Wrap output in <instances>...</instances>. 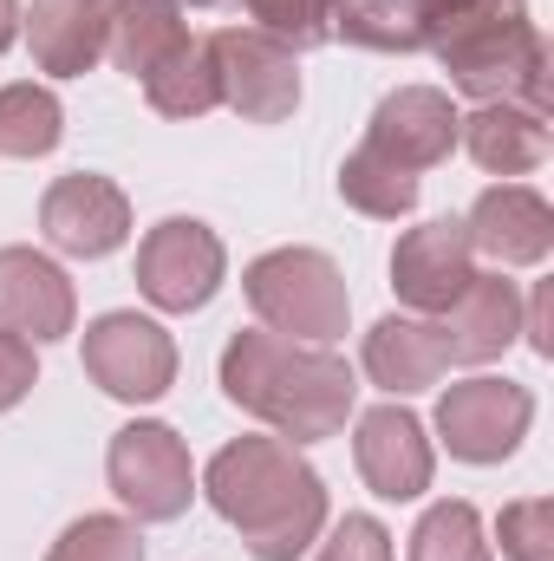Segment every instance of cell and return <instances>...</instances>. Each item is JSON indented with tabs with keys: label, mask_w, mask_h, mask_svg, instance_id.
<instances>
[{
	"label": "cell",
	"mask_w": 554,
	"mask_h": 561,
	"mask_svg": "<svg viewBox=\"0 0 554 561\" xmlns=\"http://www.w3.org/2000/svg\"><path fill=\"white\" fill-rule=\"evenodd\" d=\"M313 561H392V536H385V523H372V516H346Z\"/></svg>",
	"instance_id": "f1b7e54d"
},
{
	"label": "cell",
	"mask_w": 554,
	"mask_h": 561,
	"mask_svg": "<svg viewBox=\"0 0 554 561\" xmlns=\"http://www.w3.org/2000/svg\"><path fill=\"white\" fill-rule=\"evenodd\" d=\"M105 7H112V0H105Z\"/></svg>",
	"instance_id": "836d02e7"
},
{
	"label": "cell",
	"mask_w": 554,
	"mask_h": 561,
	"mask_svg": "<svg viewBox=\"0 0 554 561\" xmlns=\"http://www.w3.org/2000/svg\"><path fill=\"white\" fill-rule=\"evenodd\" d=\"M437 333L450 346V366L503 359L522 340V294H516V280H503V268L496 275H470V287L443 307Z\"/></svg>",
	"instance_id": "2e32d148"
},
{
	"label": "cell",
	"mask_w": 554,
	"mask_h": 561,
	"mask_svg": "<svg viewBox=\"0 0 554 561\" xmlns=\"http://www.w3.org/2000/svg\"><path fill=\"white\" fill-rule=\"evenodd\" d=\"M46 561H143V536L125 516H79Z\"/></svg>",
	"instance_id": "4316f807"
},
{
	"label": "cell",
	"mask_w": 554,
	"mask_h": 561,
	"mask_svg": "<svg viewBox=\"0 0 554 561\" xmlns=\"http://www.w3.org/2000/svg\"><path fill=\"white\" fill-rule=\"evenodd\" d=\"M176 7H222V0H176Z\"/></svg>",
	"instance_id": "d6a6232c"
},
{
	"label": "cell",
	"mask_w": 554,
	"mask_h": 561,
	"mask_svg": "<svg viewBox=\"0 0 554 561\" xmlns=\"http://www.w3.org/2000/svg\"><path fill=\"white\" fill-rule=\"evenodd\" d=\"M549 307H554V280H542V287H535V300H529V313H522V340H529V346H535L542 359H549V353H554V333H549Z\"/></svg>",
	"instance_id": "4dcf8cb0"
},
{
	"label": "cell",
	"mask_w": 554,
	"mask_h": 561,
	"mask_svg": "<svg viewBox=\"0 0 554 561\" xmlns=\"http://www.w3.org/2000/svg\"><path fill=\"white\" fill-rule=\"evenodd\" d=\"M333 13H339V0H249V20L268 39H280L287 53L326 46L333 39Z\"/></svg>",
	"instance_id": "484cf974"
},
{
	"label": "cell",
	"mask_w": 554,
	"mask_h": 561,
	"mask_svg": "<svg viewBox=\"0 0 554 561\" xmlns=\"http://www.w3.org/2000/svg\"><path fill=\"white\" fill-rule=\"evenodd\" d=\"M242 294H249V307H255V320L268 333L307 340V346H333L346 333V320H353L346 275L320 249H268L262 262H249Z\"/></svg>",
	"instance_id": "277c9868"
},
{
	"label": "cell",
	"mask_w": 554,
	"mask_h": 561,
	"mask_svg": "<svg viewBox=\"0 0 554 561\" xmlns=\"http://www.w3.org/2000/svg\"><path fill=\"white\" fill-rule=\"evenodd\" d=\"M39 72L53 79H79L105 59V33H112V7L105 0H33V13H20Z\"/></svg>",
	"instance_id": "e0dca14e"
},
{
	"label": "cell",
	"mask_w": 554,
	"mask_h": 561,
	"mask_svg": "<svg viewBox=\"0 0 554 561\" xmlns=\"http://www.w3.org/2000/svg\"><path fill=\"white\" fill-rule=\"evenodd\" d=\"M470 0H339L333 33H346L366 53H424Z\"/></svg>",
	"instance_id": "d6986e66"
},
{
	"label": "cell",
	"mask_w": 554,
	"mask_h": 561,
	"mask_svg": "<svg viewBox=\"0 0 554 561\" xmlns=\"http://www.w3.org/2000/svg\"><path fill=\"white\" fill-rule=\"evenodd\" d=\"M470 275H476V249H470V236H463L457 216L417 222V229L399 236V249H392V287H399V300L417 307V313H443L470 287Z\"/></svg>",
	"instance_id": "8fae6325"
},
{
	"label": "cell",
	"mask_w": 554,
	"mask_h": 561,
	"mask_svg": "<svg viewBox=\"0 0 554 561\" xmlns=\"http://www.w3.org/2000/svg\"><path fill=\"white\" fill-rule=\"evenodd\" d=\"M66 138V112L46 85H0V157H46Z\"/></svg>",
	"instance_id": "603a6c76"
},
{
	"label": "cell",
	"mask_w": 554,
	"mask_h": 561,
	"mask_svg": "<svg viewBox=\"0 0 554 561\" xmlns=\"http://www.w3.org/2000/svg\"><path fill=\"white\" fill-rule=\"evenodd\" d=\"M79 320V294L59 262H46L39 249H0V327L46 346L66 340Z\"/></svg>",
	"instance_id": "5bb4252c"
},
{
	"label": "cell",
	"mask_w": 554,
	"mask_h": 561,
	"mask_svg": "<svg viewBox=\"0 0 554 561\" xmlns=\"http://www.w3.org/2000/svg\"><path fill=\"white\" fill-rule=\"evenodd\" d=\"M366 373H372V386H385L392 399L430 392V386L450 373V346H443L437 320H417V313H385V320L366 333Z\"/></svg>",
	"instance_id": "ac0fdd59"
},
{
	"label": "cell",
	"mask_w": 554,
	"mask_h": 561,
	"mask_svg": "<svg viewBox=\"0 0 554 561\" xmlns=\"http://www.w3.org/2000/svg\"><path fill=\"white\" fill-rule=\"evenodd\" d=\"M222 392L275 437L320 444L353 419L359 379L333 346H307V340H280V333H235L222 346Z\"/></svg>",
	"instance_id": "7a4b0ae2"
},
{
	"label": "cell",
	"mask_w": 554,
	"mask_h": 561,
	"mask_svg": "<svg viewBox=\"0 0 554 561\" xmlns=\"http://www.w3.org/2000/svg\"><path fill=\"white\" fill-rule=\"evenodd\" d=\"M412 561H489L476 510L470 503H430L412 529Z\"/></svg>",
	"instance_id": "d4e9b609"
},
{
	"label": "cell",
	"mask_w": 554,
	"mask_h": 561,
	"mask_svg": "<svg viewBox=\"0 0 554 561\" xmlns=\"http://www.w3.org/2000/svg\"><path fill=\"white\" fill-rule=\"evenodd\" d=\"M20 39V0H0V53Z\"/></svg>",
	"instance_id": "1f68e13d"
},
{
	"label": "cell",
	"mask_w": 554,
	"mask_h": 561,
	"mask_svg": "<svg viewBox=\"0 0 554 561\" xmlns=\"http://www.w3.org/2000/svg\"><path fill=\"white\" fill-rule=\"evenodd\" d=\"M143 99L150 112L163 118H203L222 105V85H216V59H209V39H183L170 59H157L143 72Z\"/></svg>",
	"instance_id": "7402d4cb"
},
{
	"label": "cell",
	"mask_w": 554,
	"mask_h": 561,
	"mask_svg": "<svg viewBox=\"0 0 554 561\" xmlns=\"http://www.w3.org/2000/svg\"><path fill=\"white\" fill-rule=\"evenodd\" d=\"M366 150H379L385 163H399L412 176L430 170V163H443L457 150V105H450V92H437V85L385 92L372 125H366Z\"/></svg>",
	"instance_id": "7c38bea8"
},
{
	"label": "cell",
	"mask_w": 554,
	"mask_h": 561,
	"mask_svg": "<svg viewBox=\"0 0 554 561\" xmlns=\"http://www.w3.org/2000/svg\"><path fill=\"white\" fill-rule=\"evenodd\" d=\"M339 196L359 209V216H379V222H399V216H412L417 209V176L412 170H399V163H385L379 150H353L346 163H339Z\"/></svg>",
	"instance_id": "cb8c5ba5"
},
{
	"label": "cell",
	"mask_w": 554,
	"mask_h": 561,
	"mask_svg": "<svg viewBox=\"0 0 554 561\" xmlns=\"http://www.w3.org/2000/svg\"><path fill=\"white\" fill-rule=\"evenodd\" d=\"M437 66L450 85L476 105H522V112H554L549 92V39L529 20V0H470L443 33H437Z\"/></svg>",
	"instance_id": "3957f363"
},
{
	"label": "cell",
	"mask_w": 554,
	"mask_h": 561,
	"mask_svg": "<svg viewBox=\"0 0 554 561\" xmlns=\"http://www.w3.org/2000/svg\"><path fill=\"white\" fill-rule=\"evenodd\" d=\"M85 373L99 392L125 405H150L176 386V340L143 313H99L85 327Z\"/></svg>",
	"instance_id": "ba28073f"
},
{
	"label": "cell",
	"mask_w": 554,
	"mask_h": 561,
	"mask_svg": "<svg viewBox=\"0 0 554 561\" xmlns=\"http://www.w3.org/2000/svg\"><path fill=\"white\" fill-rule=\"evenodd\" d=\"M39 229L59 255L72 262H99L112 249H125L131 236V196L112 183V176H92V170H72L46 190L39 203Z\"/></svg>",
	"instance_id": "30bf717a"
},
{
	"label": "cell",
	"mask_w": 554,
	"mask_h": 561,
	"mask_svg": "<svg viewBox=\"0 0 554 561\" xmlns=\"http://www.w3.org/2000/svg\"><path fill=\"white\" fill-rule=\"evenodd\" d=\"M105 477L118 490V503L138 523H176L196 496V470H189V444L170 424H125L105 450Z\"/></svg>",
	"instance_id": "5b68a950"
},
{
	"label": "cell",
	"mask_w": 554,
	"mask_h": 561,
	"mask_svg": "<svg viewBox=\"0 0 554 561\" xmlns=\"http://www.w3.org/2000/svg\"><path fill=\"white\" fill-rule=\"evenodd\" d=\"M183 39H189V26H183V7H176V0H112L105 53L118 59V72L143 79V72H150L157 59H170Z\"/></svg>",
	"instance_id": "44dd1931"
},
{
	"label": "cell",
	"mask_w": 554,
	"mask_h": 561,
	"mask_svg": "<svg viewBox=\"0 0 554 561\" xmlns=\"http://www.w3.org/2000/svg\"><path fill=\"white\" fill-rule=\"evenodd\" d=\"M353 457H359V477L372 483V496H385V503L424 496V490H430V470H437L430 437H424V424H417L405 405H372V412L359 419Z\"/></svg>",
	"instance_id": "9a60e30c"
},
{
	"label": "cell",
	"mask_w": 554,
	"mask_h": 561,
	"mask_svg": "<svg viewBox=\"0 0 554 561\" xmlns=\"http://www.w3.org/2000/svg\"><path fill=\"white\" fill-rule=\"evenodd\" d=\"M535 424V399L516 379H463L437 399V437L463 463H503Z\"/></svg>",
	"instance_id": "9c48e42d"
},
{
	"label": "cell",
	"mask_w": 554,
	"mask_h": 561,
	"mask_svg": "<svg viewBox=\"0 0 554 561\" xmlns=\"http://www.w3.org/2000/svg\"><path fill=\"white\" fill-rule=\"evenodd\" d=\"M209 59H216L222 105L242 112L249 125H287L300 112V66L262 26H222V33H209Z\"/></svg>",
	"instance_id": "52a82bcc"
},
{
	"label": "cell",
	"mask_w": 554,
	"mask_h": 561,
	"mask_svg": "<svg viewBox=\"0 0 554 561\" xmlns=\"http://www.w3.org/2000/svg\"><path fill=\"white\" fill-rule=\"evenodd\" d=\"M229 275L222 236L196 216H170L138 242V294L163 313H196L216 300V287Z\"/></svg>",
	"instance_id": "8992f818"
},
{
	"label": "cell",
	"mask_w": 554,
	"mask_h": 561,
	"mask_svg": "<svg viewBox=\"0 0 554 561\" xmlns=\"http://www.w3.org/2000/svg\"><path fill=\"white\" fill-rule=\"evenodd\" d=\"M203 490L255 561H293L326 529V483L287 437H235L209 457Z\"/></svg>",
	"instance_id": "6da1fadb"
},
{
	"label": "cell",
	"mask_w": 554,
	"mask_h": 561,
	"mask_svg": "<svg viewBox=\"0 0 554 561\" xmlns=\"http://www.w3.org/2000/svg\"><path fill=\"white\" fill-rule=\"evenodd\" d=\"M463 236L496 268H535V262H549V249H554V209H549V196L529 190V183H496L463 216Z\"/></svg>",
	"instance_id": "4fadbf2b"
},
{
	"label": "cell",
	"mask_w": 554,
	"mask_h": 561,
	"mask_svg": "<svg viewBox=\"0 0 554 561\" xmlns=\"http://www.w3.org/2000/svg\"><path fill=\"white\" fill-rule=\"evenodd\" d=\"M503 556L509 561H554V503L549 496H529V503H509L503 523Z\"/></svg>",
	"instance_id": "83f0119b"
},
{
	"label": "cell",
	"mask_w": 554,
	"mask_h": 561,
	"mask_svg": "<svg viewBox=\"0 0 554 561\" xmlns=\"http://www.w3.org/2000/svg\"><path fill=\"white\" fill-rule=\"evenodd\" d=\"M33 379H39V366H33V340H20V333L0 327V412H13V405L33 392Z\"/></svg>",
	"instance_id": "f546056e"
},
{
	"label": "cell",
	"mask_w": 554,
	"mask_h": 561,
	"mask_svg": "<svg viewBox=\"0 0 554 561\" xmlns=\"http://www.w3.org/2000/svg\"><path fill=\"white\" fill-rule=\"evenodd\" d=\"M457 138L470 144V157L489 176H529L549 157V118L496 99V105H476L470 118H457Z\"/></svg>",
	"instance_id": "ffe728a7"
}]
</instances>
